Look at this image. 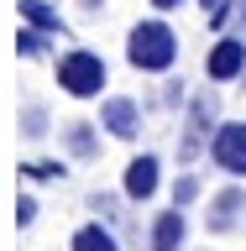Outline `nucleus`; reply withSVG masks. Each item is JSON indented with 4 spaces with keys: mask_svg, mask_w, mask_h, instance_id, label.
<instances>
[{
    "mask_svg": "<svg viewBox=\"0 0 246 251\" xmlns=\"http://www.w3.org/2000/svg\"><path fill=\"white\" fill-rule=\"evenodd\" d=\"M16 16L27 21V26H42V31H53V37H63V16L47 5V0H16Z\"/></svg>",
    "mask_w": 246,
    "mask_h": 251,
    "instance_id": "9b49d317",
    "label": "nucleus"
},
{
    "mask_svg": "<svg viewBox=\"0 0 246 251\" xmlns=\"http://www.w3.org/2000/svg\"><path fill=\"white\" fill-rule=\"evenodd\" d=\"M210 157H215L220 173L246 178V121H220L215 141H210Z\"/></svg>",
    "mask_w": 246,
    "mask_h": 251,
    "instance_id": "39448f33",
    "label": "nucleus"
},
{
    "mask_svg": "<svg viewBox=\"0 0 246 251\" xmlns=\"http://www.w3.org/2000/svg\"><path fill=\"white\" fill-rule=\"evenodd\" d=\"M157 183H163V162H157L152 152H137L131 162H126V173H121V194H126V199H137V204L152 199Z\"/></svg>",
    "mask_w": 246,
    "mask_h": 251,
    "instance_id": "6e6552de",
    "label": "nucleus"
},
{
    "mask_svg": "<svg viewBox=\"0 0 246 251\" xmlns=\"http://www.w3.org/2000/svg\"><path fill=\"white\" fill-rule=\"evenodd\" d=\"M126 63L137 68V74H168L173 63H178V31L152 16V21H137V26L126 31Z\"/></svg>",
    "mask_w": 246,
    "mask_h": 251,
    "instance_id": "f257e3e1",
    "label": "nucleus"
},
{
    "mask_svg": "<svg viewBox=\"0 0 246 251\" xmlns=\"http://www.w3.org/2000/svg\"><path fill=\"white\" fill-rule=\"evenodd\" d=\"M105 58L100 52H89V47H68L58 58V89L63 94H74V100H94V94H105Z\"/></svg>",
    "mask_w": 246,
    "mask_h": 251,
    "instance_id": "f03ea898",
    "label": "nucleus"
},
{
    "mask_svg": "<svg viewBox=\"0 0 246 251\" xmlns=\"http://www.w3.org/2000/svg\"><path fill=\"white\" fill-rule=\"evenodd\" d=\"M21 173H27V178H37V183H58L68 168H63V162H27Z\"/></svg>",
    "mask_w": 246,
    "mask_h": 251,
    "instance_id": "dca6fc26",
    "label": "nucleus"
},
{
    "mask_svg": "<svg viewBox=\"0 0 246 251\" xmlns=\"http://www.w3.org/2000/svg\"><path fill=\"white\" fill-rule=\"evenodd\" d=\"M100 126H105V136H115V141H137L141 136V105L131 94H110L105 105H100Z\"/></svg>",
    "mask_w": 246,
    "mask_h": 251,
    "instance_id": "0eeeda50",
    "label": "nucleus"
},
{
    "mask_svg": "<svg viewBox=\"0 0 246 251\" xmlns=\"http://www.w3.org/2000/svg\"><path fill=\"white\" fill-rule=\"evenodd\" d=\"M63 147H68V157H79V162H94L105 141H100L94 121H68V126H63Z\"/></svg>",
    "mask_w": 246,
    "mask_h": 251,
    "instance_id": "9d476101",
    "label": "nucleus"
},
{
    "mask_svg": "<svg viewBox=\"0 0 246 251\" xmlns=\"http://www.w3.org/2000/svg\"><path fill=\"white\" fill-rule=\"evenodd\" d=\"M215 94H194L189 100V121H184V141H178V162H194V157L215 141V131H220V121H215Z\"/></svg>",
    "mask_w": 246,
    "mask_h": 251,
    "instance_id": "7ed1b4c3",
    "label": "nucleus"
},
{
    "mask_svg": "<svg viewBox=\"0 0 246 251\" xmlns=\"http://www.w3.org/2000/svg\"><path fill=\"white\" fill-rule=\"evenodd\" d=\"M21 136H27V141H42V136H47V110L31 105V100L21 105Z\"/></svg>",
    "mask_w": 246,
    "mask_h": 251,
    "instance_id": "4468645a",
    "label": "nucleus"
},
{
    "mask_svg": "<svg viewBox=\"0 0 246 251\" xmlns=\"http://www.w3.org/2000/svg\"><path fill=\"white\" fill-rule=\"evenodd\" d=\"M47 47H53V31L27 26V21H21V31H16V52H21V58H42Z\"/></svg>",
    "mask_w": 246,
    "mask_h": 251,
    "instance_id": "ddd939ff",
    "label": "nucleus"
},
{
    "mask_svg": "<svg viewBox=\"0 0 246 251\" xmlns=\"http://www.w3.org/2000/svg\"><path fill=\"white\" fill-rule=\"evenodd\" d=\"M204 74L210 84H231V78H246V37H220L210 52H204Z\"/></svg>",
    "mask_w": 246,
    "mask_h": 251,
    "instance_id": "423d86ee",
    "label": "nucleus"
},
{
    "mask_svg": "<svg viewBox=\"0 0 246 251\" xmlns=\"http://www.w3.org/2000/svg\"><path fill=\"white\" fill-rule=\"evenodd\" d=\"M79 5H84L89 16H100V11H105V0H79Z\"/></svg>",
    "mask_w": 246,
    "mask_h": 251,
    "instance_id": "412c9836",
    "label": "nucleus"
},
{
    "mask_svg": "<svg viewBox=\"0 0 246 251\" xmlns=\"http://www.w3.org/2000/svg\"><path fill=\"white\" fill-rule=\"evenodd\" d=\"M184 0H152V11H178Z\"/></svg>",
    "mask_w": 246,
    "mask_h": 251,
    "instance_id": "aec40b11",
    "label": "nucleus"
},
{
    "mask_svg": "<svg viewBox=\"0 0 246 251\" xmlns=\"http://www.w3.org/2000/svg\"><path fill=\"white\" fill-rule=\"evenodd\" d=\"M204 225H210V235L246 230V188L241 183H225L215 199H210V209H204Z\"/></svg>",
    "mask_w": 246,
    "mask_h": 251,
    "instance_id": "20e7f679",
    "label": "nucleus"
},
{
    "mask_svg": "<svg viewBox=\"0 0 246 251\" xmlns=\"http://www.w3.org/2000/svg\"><path fill=\"white\" fill-rule=\"evenodd\" d=\"M194 199H199V178H194V173H184V178L173 183V204H178V209H189Z\"/></svg>",
    "mask_w": 246,
    "mask_h": 251,
    "instance_id": "2eb2a0df",
    "label": "nucleus"
},
{
    "mask_svg": "<svg viewBox=\"0 0 246 251\" xmlns=\"http://www.w3.org/2000/svg\"><path fill=\"white\" fill-rule=\"evenodd\" d=\"M231 11H236V26H241V37H246V0H236Z\"/></svg>",
    "mask_w": 246,
    "mask_h": 251,
    "instance_id": "6ab92c4d",
    "label": "nucleus"
},
{
    "mask_svg": "<svg viewBox=\"0 0 246 251\" xmlns=\"http://www.w3.org/2000/svg\"><path fill=\"white\" fill-rule=\"evenodd\" d=\"M74 251H121V241L110 235V225L89 220V225H79V230H74Z\"/></svg>",
    "mask_w": 246,
    "mask_h": 251,
    "instance_id": "f8f14e48",
    "label": "nucleus"
},
{
    "mask_svg": "<svg viewBox=\"0 0 246 251\" xmlns=\"http://www.w3.org/2000/svg\"><path fill=\"white\" fill-rule=\"evenodd\" d=\"M184 241H189V220H184V209L173 204V209H163V215L152 220V251H184Z\"/></svg>",
    "mask_w": 246,
    "mask_h": 251,
    "instance_id": "1a4fd4ad",
    "label": "nucleus"
},
{
    "mask_svg": "<svg viewBox=\"0 0 246 251\" xmlns=\"http://www.w3.org/2000/svg\"><path fill=\"white\" fill-rule=\"evenodd\" d=\"M204 11H210V26L220 31V21H225V16H231V0H199Z\"/></svg>",
    "mask_w": 246,
    "mask_h": 251,
    "instance_id": "f3484780",
    "label": "nucleus"
},
{
    "mask_svg": "<svg viewBox=\"0 0 246 251\" xmlns=\"http://www.w3.org/2000/svg\"><path fill=\"white\" fill-rule=\"evenodd\" d=\"M31 220H37V199L21 194V199H16V225H31Z\"/></svg>",
    "mask_w": 246,
    "mask_h": 251,
    "instance_id": "a211bd4d",
    "label": "nucleus"
}]
</instances>
